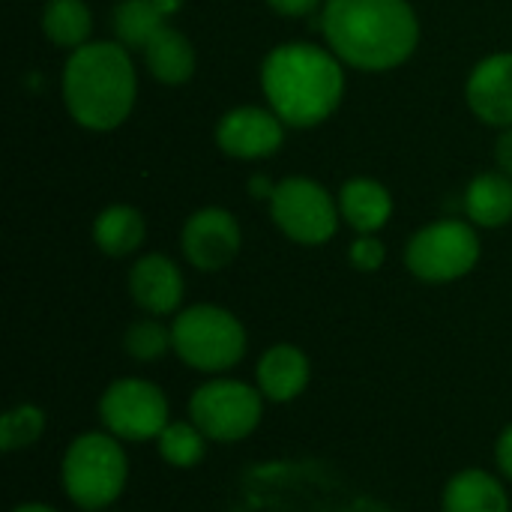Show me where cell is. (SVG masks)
<instances>
[{"label": "cell", "instance_id": "6da1fadb", "mask_svg": "<svg viewBox=\"0 0 512 512\" xmlns=\"http://www.w3.org/2000/svg\"><path fill=\"white\" fill-rule=\"evenodd\" d=\"M321 30L327 48L363 72L402 66L420 42V21L408 0H324Z\"/></svg>", "mask_w": 512, "mask_h": 512}, {"label": "cell", "instance_id": "7a4b0ae2", "mask_svg": "<svg viewBox=\"0 0 512 512\" xmlns=\"http://www.w3.org/2000/svg\"><path fill=\"white\" fill-rule=\"evenodd\" d=\"M261 87L270 111L291 129L324 123L342 102V60L312 42L276 45L261 63Z\"/></svg>", "mask_w": 512, "mask_h": 512}, {"label": "cell", "instance_id": "3957f363", "mask_svg": "<svg viewBox=\"0 0 512 512\" xmlns=\"http://www.w3.org/2000/svg\"><path fill=\"white\" fill-rule=\"evenodd\" d=\"M138 75L120 42H87L63 66V105L90 132H111L135 108Z\"/></svg>", "mask_w": 512, "mask_h": 512}, {"label": "cell", "instance_id": "277c9868", "mask_svg": "<svg viewBox=\"0 0 512 512\" xmlns=\"http://www.w3.org/2000/svg\"><path fill=\"white\" fill-rule=\"evenodd\" d=\"M129 480V459L123 444L108 432L78 435L60 462V483L66 498L87 512L111 507Z\"/></svg>", "mask_w": 512, "mask_h": 512}, {"label": "cell", "instance_id": "5b68a950", "mask_svg": "<svg viewBox=\"0 0 512 512\" xmlns=\"http://www.w3.org/2000/svg\"><path fill=\"white\" fill-rule=\"evenodd\" d=\"M174 354L195 372H225L246 357V330L222 306L198 303L183 309L174 324Z\"/></svg>", "mask_w": 512, "mask_h": 512}, {"label": "cell", "instance_id": "8992f818", "mask_svg": "<svg viewBox=\"0 0 512 512\" xmlns=\"http://www.w3.org/2000/svg\"><path fill=\"white\" fill-rule=\"evenodd\" d=\"M480 261V237L474 222L462 219H441L420 228L408 249L405 264L420 282L444 285L468 276Z\"/></svg>", "mask_w": 512, "mask_h": 512}, {"label": "cell", "instance_id": "52a82bcc", "mask_svg": "<svg viewBox=\"0 0 512 512\" xmlns=\"http://www.w3.org/2000/svg\"><path fill=\"white\" fill-rule=\"evenodd\" d=\"M264 411V396L258 387L234 381V378H213L201 384L189 399V420L216 444H234L249 438Z\"/></svg>", "mask_w": 512, "mask_h": 512}, {"label": "cell", "instance_id": "ba28073f", "mask_svg": "<svg viewBox=\"0 0 512 512\" xmlns=\"http://www.w3.org/2000/svg\"><path fill=\"white\" fill-rule=\"evenodd\" d=\"M270 213L279 231L300 246H324L333 240L342 216L333 195L309 177H288L276 183Z\"/></svg>", "mask_w": 512, "mask_h": 512}, {"label": "cell", "instance_id": "9c48e42d", "mask_svg": "<svg viewBox=\"0 0 512 512\" xmlns=\"http://www.w3.org/2000/svg\"><path fill=\"white\" fill-rule=\"evenodd\" d=\"M99 420L117 441H156L168 420V396L144 378H120L99 399Z\"/></svg>", "mask_w": 512, "mask_h": 512}, {"label": "cell", "instance_id": "30bf717a", "mask_svg": "<svg viewBox=\"0 0 512 512\" xmlns=\"http://www.w3.org/2000/svg\"><path fill=\"white\" fill-rule=\"evenodd\" d=\"M183 255L195 270L216 273L228 267L243 243L240 225L231 210L225 207H204L192 213L183 225Z\"/></svg>", "mask_w": 512, "mask_h": 512}, {"label": "cell", "instance_id": "8fae6325", "mask_svg": "<svg viewBox=\"0 0 512 512\" xmlns=\"http://www.w3.org/2000/svg\"><path fill=\"white\" fill-rule=\"evenodd\" d=\"M285 141V123L258 105H240L228 111L216 126V144L231 159H267Z\"/></svg>", "mask_w": 512, "mask_h": 512}, {"label": "cell", "instance_id": "7c38bea8", "mask_svg": "<svg viewBox=\"0 0 512 512\" xmlns=\"http://www.w3.org/2000/svg\"><path fill=\"white\" fill-rule=\"evenodd\" d=\"M471 111L489 126H512V51L489 54L471 69L465 87Z\"/></svg>", "mask_w": 512, "mask_h": 512}, {"label": "cell", "instance_id": "4fadbf2b", "mask_svg": "<svg viewBox=\"0 0 512 512\" xmlns=\"http://www.w3.org/2000/svg\"><path fill=\"white\" fill-rule=\"evenodd\" d=\"M129 294H132L135 306L150 312L153 318L171 315L183 303V273L168 255L150 252L132 264Z\"/></svg>", "mask_w": 512, "mask_h": 512}, {"label": "cell", "instance_id": "5bb4252c", "mask_svg": "<svg viewBox=\"0 0 512 512\" xmlns=\"http://www.w3.org/2000/svg\"><path fill=\"white\" fill-rule=\"evenodd\" d=\"M309 375H312L309 357L297 345H288V342L267 348L264 357L258 360V369H255V381H258L261 396L267 402H276V405L294 402L306 390Z\"/></svg>", "mask_w": 512, "mask_h": 512}, {"label": "cell", "instance_id": "9a60e30c", "mask_svg": "<svg viewBox=\"0 0 512 512\" xmlns=\"http://www.w3.org/2000/svg\"><path fill=\"white\" fill-rule=\"evenodd\" d=\"M339 213L357 234H375L393 216V195L372 177H354L339 192Z\"/></svg>", "mask_w": 512, "mask_h": 512}, {"label": "cell", "instance_id": "2e32d148", "mask_svg": "<svg viewBox=\"0 0 512 512\" xmlns=\"http://www.w3.org/2000/svg\"><path fill=\"white\" fill-rule=\"evenodd\" d=\"M465 213L480 228L512 222V177L504 171L477 174L465 189Z\"/></svg>", "mask_w": 512, "mask_h": 512}, {"label": "cell", "instance_id": "e0dca14e", "mask_svg": "<svg viewBox=\"0 0 512 512\" xmlns=\"http://www.w3.org/2000/svg\"><path fill=\"white\" fill-rule=\"evenodd\" d=\"M444 512H510V498L498 477L480 468H468L447 483Z\"/></svg>", "mask_w": 512, "mask_h": 512}, {"label": "cell", "instance_id": "ac0fdd59", "mask_svg": "<svg viewBox=\"0 0 512 512\" xmlns=\"http://www.w3.org/2000/svg\"><path fill=\"white\" fill-rule=\"evenodd\" d=\"M144 60H147V69L156 81L162 84H186L192 75H195V48L192 42L174 30V27H162L147 45H144Z\"/></svg>", "mask_w": 512, "mask_h": 512}, {"label": "cell", "instance_id": "d6986e66", "mask_svg": "<svg viewBox=\"0 0 512 512\" xmlns=\"http://www.w3.org/2000/svg\"><path fill=\"white\" fill-rule=\"evenodd\" d=\"M144 237H147V222H144L141 210H135L129 204H111L93 222V243L108 258H126L132 252H138Z\"/></svg>", "mask_w": 512, "mask_h": 512}, {"label": "cell", "instance_id": "ffe728a7", "mask_svg": "<svg viewBox=\"0 0 512 512\" xmlns=\"http://www.w3.org/2000/svg\"><path fill=\"white\" fill-rule=\"evenodd\" d=\"M93 30V18L84 0H48L42 9V33L60 48H81L87 45Z\"/></svg>", "mask_w": 512, "mask_h": 512}, {"label": "cell", "instance_id": "44dd1931", "mask_svg": "<svg viewBox=\"0 0 512 512\" xmlns=\"http://www.w3.org/2000/svg\"><path fill=\"white\" fill-rule=\"evenodd\" d=\"M165 27V15L153 0H120L114 9V33L117 42L129 51H144V45Z\"/></svg>", "mask_w": 512, "mask_h": 512}, {"label": "cell", "instance_id": "7402d4cb", "mask_svg": "<svg viewBox=\"0 0 512 512\" xmlns=\"http://www.w3.org/2000/svg\"><path fill=\"white\" fill-rule=\"evenodd\" d=\"M156 450L171 468H195L204 459L207 435L192 420H177L162 429V435L156 438Z\"/></svg>", "mask_w": 512, "mask_h": 512}, {"label": "cell", "instance_id": "603a6c76", "mask_svg": "<svg viewBox=\"0 0 512 512\" xmlns=\"http://www.w3.org/2000/svg\"><path fill=\"white\" fill-rule=\"evenodd\" d=\"M123 348L138 363H156L168 351H174V336H171V327L159 324L156 318H141L129 324L123 336Z\"/></svg>", "mask_w": 512, "mask_h": 512}, {"label": "cell", "instance_id": "cb8c5ba5", "mask_svg": "<svg viewBox=\"0 0 512 512\" xmlns=\"http://www.w3.org/2000/svg\"><path fill=\"white\" fill-rule=\"evenodd\" d=\"M45 432V414L36 405H15L0 420V447L6 453L33 447Z\"/></svg>", "mask_w": 512, "mask_h": 512}, {"label": "cell", "instance_id": "d4e9b609", "mask_svg": "<svg viewBox=\"0 0 512 512\" xmlns=\"http://www.w3.org/2000/svg\"><path fill=\"white\" fill-rule=\"evenodd\" d=\"M348 258H351V267H354V270H360V273H375V270L384 264L387 249H384V243H381L375 234H360V237L351 243Z\"/></svg>", "mask_w": 512, "mask_h": 512}, {"label": "cell", "instance_id": "484cf974", "mask_svg": "<svg viewBox=\"0 0 512 512\" xmlns=\"http://www.w3.org/2000/svg\"><path fill=\"white\" fill-rule=\"evenodd\" d=\"M273 12L285 15V18H303L312 15L318 6H324V0H267Z\"/></svg>", "mask_w": 512, "mask_h": 512}, {"label": "cell", "instance_id": "4316f807", "mask_svg": "<svg viewBox=\"0 0 512 512\" xmlns=\"http://www.w3.org/2000/svg\"><path fill=\"white\" fill-rule=\"evenodd\" d=\"M495 462H498V468L504 471V477H510L512 480V426L504 429V435H501L498 444H495Z\"/></svg>", "mask_w": 512, "mask_h": 512}, {"label": "cell", "instance_id": "83f0119b", "mask_svg": "<svg viewBox=\"0 0 512 512\" xmlns=\"http://www.w3.org/2000/svg\"><path fill=\"white\" fill-rule=\"evenodd\" d=\"M495 162H498V168H501L504 174H510L512 177V126L501 132V138H498V144H495Z\"/></svg>", "mask_w": 512, "mask_h": 512}, {"label": "cell", "instance_id": "f1b7e54d", "mask_svg": "<svg viewBox=\"0 0 512 512\" xmlns=\"http://www.w3.org/2000/svg\"><path fill=\"white\" fill-rule=\"evenodd\" d=\"M249 192H252V198H273V192H276V183H270L267 177H261V174H255L252 180H249Z\"/></svg>", "mask_w": 512, "mask_h": 512}, {"label": "cell", "instance_id": "f546056e", "mask_svg": "<svg viewBox=\"0 0 512 512\" xmlns=\"http://www.w3.org/2000/svg\"><path fill=\"white\" fill-rule=\"evenodd\" d=\"M156 3V9L168 18V15H174V12H180V6H183V0H153Z\"/></svg>", "mask_w": 512, "mask_h": 512}, {"label": "cell", "instance_id": "4dcf8cb0", "mask_svg": "<svg viewBox=\"0 0 512 512\" xmlns=\"http://www.w3.org/2000/svg\"><path fill=\"white\" fill-rule=\"evenodd\" d=\"M12 512H57L54 507H45V504H21V507H15Z\"/></svg>", "mask_w": 512, "mask_h": 512}]
</instances>
